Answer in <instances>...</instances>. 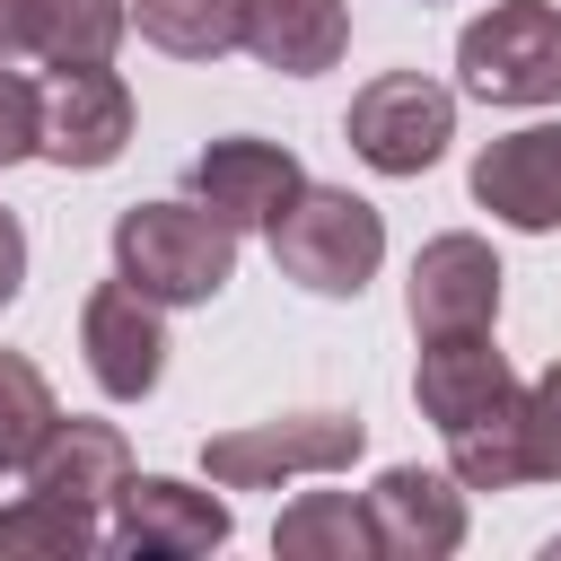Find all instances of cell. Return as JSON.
<instances>
[{
	"instance_id": "obj_1",
	"label": "cell",
	"mask_w": 561,
	"mask_h": 561,
	"mask_svg": "<svg viewBox=\"0 0 561 561\" xmlns=\"http://www.w3.org/2000/svg\"><path fill=\"white\" fill-rule=\"evenodd\" d=\"M114 272L158 307H210L237 280V228L210 202H131L114 219Z\"/></svg>"
},
{
	"instance_id": "obj_2",
	"label": "cell",
	"mask_w": 561,
	"mask_h": 561,
	"mask_svg": "<svg viewBox=\"0 0 561 561\" xmlns=\"http://www.w3.org/2000/svg\"><path fill=\"white\" fill-rule=\"evenodd\" d=\"M272 263L316 298H359L386 263V219H377V202H359L342 184H307L272 219Z\"/></svg>"
},
{
	"instance_id": "obj_3",
	"label": "cell",
	"mask_w": 561,
	"mask_h": 561,
	"mask_svg": "<svg viewBox=\"0 0 561 561\" xmlns=\"http://www.w3.org/2000/svg\"><path fill=\"white\" fill-rule=\"evenodd\" d=\"M465 96L482 105H561V9L552 0H491L456 35Z\"/></svg>"
},
{
	"instance_id": "obj_4",
	"label": "cell",
	"mask_w": 561,
	"mask_h": 561,
	"mask_svg": "<svg viewBox=\"0 0 561 561\" xmlns=\"http://www.w3.org/2000/svg\"><path fill=\"white\" fill-rule=\"evenodd\" d=\"M342 140H351V158L377 167V175H430V167L447 158V140H456V88H438V79H421V70H377V79L351 96Z\"/></svg>"
},
{
	"instance_id": "obj_5",
	"label": "cell",
	"mask_w": 561,
	"mask_h": 561,
	"mask_svg": "<svg viewBox=\"0 0 561 561\" xmlns=\"http://www.w3.org/2000/svg\"><path fill=\"white\" fill-rule=\"evenodd\" d=\"M359 447H368V430L351 412H280V421L202 438V473L219 491H272L298 473H342V465H359Z\"/></svg>"
},
{
	"instance_id": "obj_6",
	"label": "cell",
	"mask_w": 561,
	"mask_h": 561,
	"mask_svg": "<svg viewBox=\"0 0 561 561\" xmlns=\"http://www.w3.org/2000/svg\"><path fill=\"white\" fill-rule=\"evenodd\" d=\"M228 526H237L228 500H210V491H193V482H175V473H131V482L114 491L105 543H114L123 561H193V552H219Z\"/></svg>"
},
{
	"instance_id": "obj_7",
	"label": "cell",
	"mask_w": 561,
	"mask_h": 561,
	"mask_svg": "<svg viewBox=\"0 0 561 561\" xmlns=\"http://www.w3.org/2000/svg\"><path fill=\"white\" fill-rule=\"evenodd\" d=\"M131 149V79L114 61H88V70H53L44 79V149L53 167L70 175H96Z\"/></svg>"
},
{
	"instance_id": "obj_8",
	"label": "cell",
	"mask_w": 561,
	"mask_h": 561,
	"mask_svg": "<svg viewBox=\"0 0 561 561\" xmlns=\"http://www.w3.org/2000/svg\"><path fill=\"white\" fill-rule=\"evenodd\" d=\"M500 254L473 237V228H447V237H430L421 254H412V289H403V307H412V333L421 342H438V333H491L500 324Z\"/></svg>"
},
{
	"instance_id": "obj_9",
	"label": "cell",
	"mask_w": 561,
	"mask_h": 561,
	"mask_svg": "<svg viewBox=\"0 0 561 561\" xmlns=\"http://www.w3.org/2000/svg\"><path fill=\"white\" fill-rule=\"evenodd\" d=\"M158 316H167V307L140 298L123 272L88 289V307H79V351H88V377H96L114 403L158 394V377H167V324H158Z\"/></svg>"
},
{
	"instance_id": "obj_10",
	"label": "cell",
	"mask_w": 561,
	"mask_h": 561,
	"mask_svg": "<svg viewBox=\"0 0 561 561\" xmlns=\"http://www.w3.org/2000/svg\"><path fill=\"white\" fill-rule=\"evenodd\" d=\"M473 202L517 237H552L561 228V123H517V131L482 140L473 149Z\"/></svg>"
},
{
	"instance_id": "obj_11",
	"label": "cell",
	"mask_w": 561,
	"mask_h": 561,
	"mask_svg": "<svg viewBox=\"0 0 561 561\" xmlns=\"http://www.w3.org/2000/svg\"><path fill=\"white\" fill-rule=\"evenodd\" d=\"M307 193V167L280 149V140H254V131H237V140H210L202 158H193V202H210L237 237H272V219L289 210Z\"/></svg>"
},
{
	"instance_id": "obj_12",
	"label": "cell",
	"mask_w": 561,
	"mask_h": 561,
	"mask_svg": "<svg viewBox=\"0 0 561 561\" xmlns=\"http://www.w3.org/2000/svg\"><path fill=\"white\" fill-rule=\"evenodd\" d=\"M359 500H368V526H377V552L386 561H447L465 543V482L456 473L386 465Z\"/></svg>"
},
{
	"instance_id": "obj_13",
	"label": "cell",
	"mask_w": 561,
	"mask_h": 561,
	"mask_svg": "<svg viewBox=\"0 0 561 561\" xmlns=\"http://www.w3.org/2000/svg\"><path fill=\"white\" fill-rule=\"evenodd\" d=\"M412 394H421V412H430V421H438V438H447V430H465V421H482V412L517 403L526 386H517V368L491 351V333H438V342H421Z\"/></svg>"
},
{
	"instance_id": "obj_14",
	"label": "cell",
	"mask_w": 561,
	"mask_h": 561,
	"mask_svg": "<svg viewBox=\"0 0 561 561\" xmlns=\"http://www.w3.org/2000/svg\"><path fill=\"white\" fill-rule=\"evenodd\" d=\"M245 53L280 79H316L351 53V9L342 0H245Z\"/></svg>"
},
{
	"instance_id": "obj_15",
	"label": "cell",
	"mask_w": 561,
	"mask_h": 561,
	"mask_svg": "<svg viewBox=\"0 0 561 561\" xmlns=\"http://www.w3.org/2000/svg\"><path fill=\"white\" fill-rule=\"evenodd\" d=\"M26 482L35 491H61L79 508H114V491L131 482V438L114 421H53V438L26 465Z\"/></svg>"
},
{
	"instance_id": "obj_16",
	"label": "cell",
	"mask_w": 561,
	"mask_h": 561,
	"mask_svg": "<svg viewBox=\"0 0 561 561\" xmlns=\"http://www.w3.org/2000/svg\"><path fill=\"white\" fill-rule=\"evenodd\" d=\"M272 552L280 561H386L377 526H368V500H351V491H298L272 517Z\"/></svg>"
},
{
	"instance_id": "obj_17",
	"label": "cell",
	"mask_w": 561,
	"mask_h": 561,
	"mask_svg": "<svg viewBox=\"0 0 561 561\" xmlns=\"http://www.w3.org/2000/svg\"><path fill=\"white\" fill-rule=\"evenodd\" d=\"M123 35H131V0H35V18H26V53L44 70L114 61Z\"/></svg>"
},
{
	"instance_id": "obj_18",
	"label": "cell",
	"mask_w": 561,
	"mask_h": 561,
	"mask_svg": "<svg viewBox=\"0 0 561 561\" xmlns=\"http://www.w3.org/2000/svg\"><path fill=\"white\" fill-rule=\"evenodd\" d=\"M447 473L465 491H517V482H535V465H526V394L500 403V412H482V421H465V430H447Z\"/></svg>"
},
{
	"instance_id": "obj_19",
	"label": "cell",
	"mask_w": 561,
	"mask_h": 561,
	"mask_svg": "<svg viewBox=\"0 0 561 561\" xmlns=\"http://www.w3.org/2000/svg\"><path fill=\"white\" fill-rule=\"evenodd\" d=\"M131 26L175 61H219L245 44V0H131Z\"/></svg>"
},
{
	"instance_id": "obj_20",
	"label": "cell",
	"mask_w": 561,
	"mask_h": 561,
	"mask_svg": "<svg viewBox=\"0 0 561 561\" xmlns=\"http://www.w3.org/2000/svg\"><path fill=\"white\" fill-rule=\"evenodd\" d=\"M0 552L88 561V552H105V535H96V508H79V500H61V491H35V482H26V500H9V508H0Z\"/></svg>"
},
{
	"instance_id": "obj_21",
	"label": "cell",
	"mask_w": 561,
	"mask_h": 561,
	"mask_svg": "<svg viewBox=\"0 0 561 561\" xmlns=\"http://www.w3.org/2000/svg\"><path fill=\"white\" fill-rule=\"evenodd\" d=\"M53 421H61V403H53L44 368L26 351H0V473H26L53 438Z\"/></svg>"
},
{
	"instance_id": "obj_22",
	"label": "cell",
	"mask_w": 561,
	"mask_h": 561,
	"mask_svg": "<svg viewBox=\"0 0 561 561\" xmlns=\"http://www.w3.org/2000/svg\"><path fill=\"white\" fill-rule=\"evenodd\" d=\"M526 465L535 482H561V359L526 386Z\"/></svg>"
},
{
	"instance_id": "obj_23",
	"label": "cell",
	"mask_w": 561,
	"mask_h": 561,
	"mask_svg": "<svg viewBox=\"0 0 561 561\" xmlns=\"http://www.w3.org/2000/svg\"><path fill=\"white\" fill-rule=\"evenodd\" d=\"M35 149H44V88L0 61V167H18Z\"/></svg>"
},
{
	"instance_id": "obj_24",
	"label": "cell",
	"mask_w": 561,
	"mask_h": 561,
	"mask_svg": "<svg viewBox=\"0 0 561 561\" xmlns=\"http://www.w3.org/2000/svg\"><path fill=\"white\" fill-rule=\"evenodd\" d=\"M26 289V228H18V210H0V307Z\"/></svg>"
},
{
	"instance_id": "obj_25",
	"label": "cell",
	"mask_w": 561,
	"mask_h": 561,
	"mask_svg": "<svg viewBox=\"0 0 561 561\" xmlns=\"http://www.w3.org/2000/svg\"><path fill=\"white\" fill-rule=\"evenodd\" d=\"M26 18H35V0H0V61L26 53Z\"/></svg>"
}]
</instances>
